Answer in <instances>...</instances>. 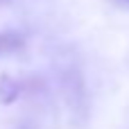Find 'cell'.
Masks as SVG:
<instances>
[{"label": "cell", "mask_w": 129, "mask_h": 129, "mask_svg": "<svg viewBox=\"0 0 129 129\" xmlns=\"http://www.w3.org/2000/svg\"><path fill=\"white\" fill-rule=\"evenodd\" d=\"M5 2H7V0H0V5H5Z\"/></svg>", "instance_id": "cell-1"}]
</instances>
